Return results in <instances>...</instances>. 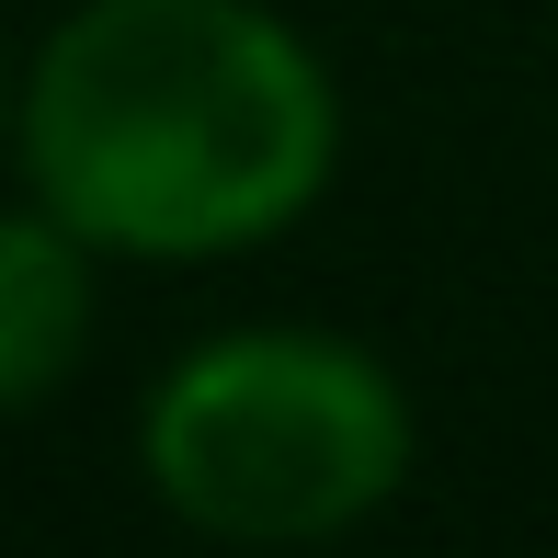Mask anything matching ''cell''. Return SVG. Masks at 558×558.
<instances>
[{
    "mask_svg": "<svg viewBox=\"0 0 558 558\" xmlns=\"http://www.w3.org/2000/svg\"><path fill=\"white\" fill-rule=\"evenodd\" d=\"M92 263L104 251L46 206H0V422L46 411L92 353Z\"/></svg>",
    "mask_w": 558,
    "mask_h": 558,
    "instance_id": "3",
    "label": "cell"
},
{
    "mask_svg": "<svg viewBox=\"0 0 558 558\" xmlns=\"http://www.w3.org/2000/svg\"><path fill=\"white\" fill-rule=\"evenodd\" d=\"M12 125H23V69H12V46H0V148H12Z\"/></svg>",
    "mask_w": 558,
    "mask_h": 558,
    "instance_id": "4",
    "label": "cell"
},
{
    "mask_svg": "<svg viewBox=\"0 0 558 558\" xmlns=\"http://www.w3.org/2000/svg\"><path fill=\"white\" fill-rule=\"evenodd\" d=\"M23 194L104 263H240L342 171V81L274 0H81L23 58Z\"/></svg>",
    "mask_w": 558,
    "mask_h": 558,
    "instance_id": "1",
    "label": "cell"
},
{
    "mask_svg": "<svg viewBox=\"0 0 558 558\" xmlns=\"http://www.w3.org/2000/svg\"><path fill=\"white\" fill-rule=\"evenodd\" d=\"M422 411L388 353L296 319L194 342L137 411V468L160 513L217 547H331L399 501Z\"/></svg>",
    "mask_w": 558,
    "mask_h": 558,
    "instance_id": "2",
    "label": "cell"
}]
</instances>
